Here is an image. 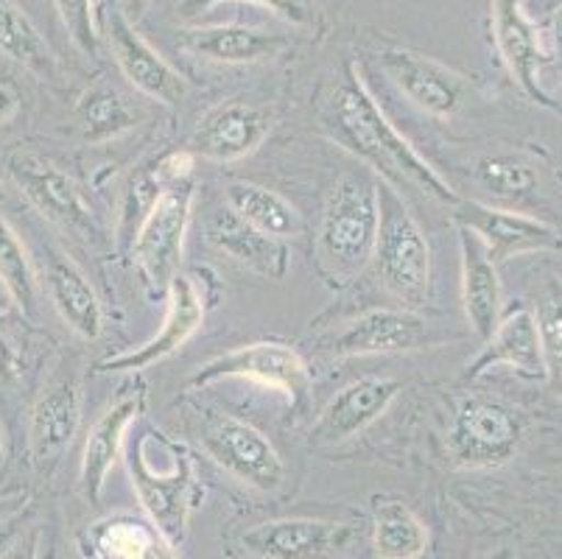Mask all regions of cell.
<instances>
[{
  "label": "cell",
  "mask_w": 562,
  "mask_h": 559,
  "mask_svg": "<svg viewBox=\"0 0 562 559\" xmlns=\"http://www.w3.org/2000/svg\"><path fill=\"white\" fill-rule=\"evenodd\" d=\"M193 197H196V185L191 179L168 185L151 213L146 215L143 227L137 230L132 255H135L137 269L149 280L151 289L168 291L173 277L180 275Z\"/></svg>",
  "instance_id": "obj_6"
},
{
  "label": "cell",
  "mask_w": 562,
  "mask_h": 559,
  "mask_svg": "<svg viewBox=\"0 0 562 559\" xmlns=\"http://www.w3.org/2000/svg\"><path fill=\"white\" fill-rule=\"evenodd\" d=\"M34 559H70L59 523H50V526H45L43 535H40L37 554H34Z\"/></svg>",
  "instance_id": "obj_39"
},
{
  "label": "cell",
  "mask_w": 562,
  "mask_h": 559,
  "mask_svg": "<svg viewBox=\"0 0 562 559\" xmlns=\"http://www.w3.org/2000/svg\"><path fill=\"white\" fill-rule=\"evenodd\" d=\"M106 43H110L112 59L121 68L135 90L143 96L160 101V104L177 107L188 96V79L173 70L146 40L140 37L137 25L124 12H112L106 18Z\"/></svg>",
  "instance_id": "obj_13"
},
{
  "label": "cell",
  "mask_w": 562,
  "mask_h": 559,
  "mask_svg": "<svg viewBox=\"0 0 562 559\" xmlns=\"http://www.w3.org/2000/svg\"><path fill=\"white\" fill-rule=\"evenodd\" d=\"M227 208L244 222L272 238L289 241L303 233V215L289 199L255 182H233L227 188Z\"/></svg>",
  "instance_id": "obj_28"
},
{
  "label": "cell",
  "mask_w": 562,
  "mask_h": 559,
  "mask_svg": "<svg viewBox=\"0 0 562 559\" xmlns=\"http://www.w3.org/2000/svg\"><path fill=\"white\" fill-rule=\"evenodd\" d=\"M451 208L457 227L476 235L495 266L515 255L562 253L560 230L551 227L543 219L515 213L507 208H493L476 199H459Z\"/></svg>",
  "instance_id": "obj_10"
},
{
  "label": "cell",
  "mask_w": 562,
  "mask_h": 559,
  "mask_svg": "<svg viewBox=\"0 0 562 559\" xmlns=\"http://www.w3.org/2000/svg\"><path fill=\"white\" fill-rule=\"evenodd\" d=\"M168 188V182L162 179L157 160L151 166L137 168V174H132L130 182H126L124 193H121V202H117V219H115V233L117 244L130 246L135 244L137 230L143 227L146 215L151 213V208L157 204V199L162 197V191Z\"/></svg>",
  "instance_id": "obj_32"
},
{
  "label": "cell",
  "mask_w": 562,
  "mask_h": 559,
  "mask_svg": "<svg viewBox=\"0 0 562 559\" xmlns=\"http://www.w3.org/2000/svg\"><path fill=\"white\" fill-rule=\"evenodd\" d=\"M378 210L381 224L372 253L378 280L408 311L426 305L431 286V249L420 224L414 222L397 188L386 182L378 185Z\"/></svg>",
  "instance_id": "obj_3"
},
{
  "label": "cell",
  "mask_w": 562,
  "mask_h": 559,
  "mask_svg": "<svg viewBox=\"0 0 562 559\" xmlns=\"http://www.w3.org/2000/svg\"><path fill=\"white\" fill-rule=\"evenodd\" d=\"M45 291L76 336L93 342L104 331V308L85 271L59 246H45Z\"/></svg>",
  "instance_id": "obj_20"
},
{
  "label": "cell",
  "mask_w": 562,
  "mask_h": 559,
  "mask_svg": "<svg viewBox=\"0 0 562 559\" xmlns=\"http://www.w3.org/2000/svg\"><path fill=\"white\" fill-rule=\"evenodd\" d=\"M0 51L40 79L54 81L59 74L54 51L48 48L29 14L14 7L12 0H0Z\"/></svg>",
  "instance_id": "obj_29"
},
{
  "label": "cell",
  "mask_w": 562,
  "mask_h": 559,
  "mask_svg": "<svg viewBox=\"0 0 562 559\" xmlns=\"http://www.w3.org/2000/svg\"><path fill=\"white\" fill-rule=\"evenodd\" d=\"M7 459V439H3V425H0V465Z\"/></svg>",
  "instance_id": "obj_45"
},
{
  "label": "cell",
  "mask_w": 562,
  "mask_h": 559,
  "mask_svg": "<svg viewBox=\"0 0 562 559\" xmlns=\"http://www.w3.org/2000/svg\"><path fill=\"white\" fill-rule=\"evenodd\" d=\"M204 230H207V238L218 253H224L244 269L258 271V275L272 277V280H283L285 271H289L291 253L285 241L260 233L229 208L216 210L207 219Z\"/></svg>",
  "instance_id": "obj_22"
},
{
  "label": "cell",
  "mask_w": 562,
  "mask_h": 559,
  "mask_svg": "<svg viewBox=\"0 0 562 559\" xmlns=\"http://www.w3.org/2000/svg\"><path fill=\"white\" fill-rule=\"evenodd\" d=\"M222 0H182L177 12L182 18H199V14L211 12L213 7H218ZM255 3H263V7L272 9L278 18L289 20L291 25L297 29H316L319 25V3L316 0H255Z\"/></svg>",
  "instance_id": "obj_35"
},
{
  "label": "cell",
  "mask_w": 562,
  "mask_h": 559,
  "mask_svg": "<svg viewBox=\"0 0 562 559\" xmlns=\"http://www.w3.org/2000/svg\"><path fill=\"white\" fill-rule=\"evenodd\" d=\"M272 130V118L247 101H227L199 118L193 130V152L216 163L241 160L263 143Z\"/></svg>",
  "instance_id": "obj_18"
},
{
  "label": "cell",
  "mask_w": 562,
  "mask_h": 559,
  "mask_svg": "<svg viewBox=\"0 0 562 559\" xmlns=\"http://www.w3.org/2000/svg\"><path fill=\"white\" fill-rule=\"evenodd\" d=\"M352 537L350 523L278 517L244 532L241 546L258 559H336L350 548Z\"/></svg>",
  "instance_id": "obj_12"
},
{
  "label": "cell",
  "mask_w": 562,
  "mask_h": 559,
  "mask_svg": "<svg viewBox=\"0 0 562 559\" xmlns=\"http://www.w3.org/2000/svg\"><path fill=\"white\" fill-rule=\"evenodd\" d=\"M199 443L218 468L260 492H274L285 481L278 448L244 420L222 412H204Z\"/></svg>",
  "instance_id": "obj_5"
},
{
  "label": "cell",
  "mask_w": 562,
  "mask_h": 559,
  "mask_svg": "<svg viewBox=\"0 0 562 559\" xmlns=\"http://www.w3.org/2000/svg\"><path fill=\"white\" fill-rule=\"evenodd\" d=\"M325 126L352 157L381 174L383 182L397 191L406 185L446 204H457L462 199L451 182L395 130V123L361 81L356 65H347V76L330 92Z\"/></svg>",
  "instance_id": "obj_1"
},
{
  "label": "cell",
  "mask_w": 562,
  "mask_h": 559,
  "mask_svg": "<svg viewBox=\"0 0 562 559\" xmlns=\"http://www.w3.org/2000/svg\"><path fill=\"white\" fill-rule=\"evenodd\" d=\"M18 372V350H14L12 338L0 331V381H12Z\"/></svg>",
  "instance_id": "obj_41"
},
{
  "label": "cell",
  "mask_w": 562,
  "mask_h": 559,
  "mask_svg": "<svg viewBox=\"0 0 562 559\" xmlns=\"http://www.w3.org/2000/svg\"><path fill=\"white\" fill-rule=\"evenodd\" d=\"M166 294L168 308L160 333L143 347H135L130 353H117V356L99 361V372H140V369L173 356V353L186 347L196 336L207 308H204V297L199 286L193 283V277L177 275Z\"/></svg>",
  "instance_id": "obj_14"
},
{
  "label": "cell",
  "mask_w": 562,
  "mask_h": 559,
  "mask_svg": "<svg viewBox=\"0 0 562 559\" xmlns=\"http://www.w3.org/2000/svg\"><path fill=\"white\" fill-rule=\"evenodd\" d=\"M81 420V387L74 372L50 378L29 420V445L37 473L48 476L74 443Z\"/></svg>",
  "instance_id": "obj_15"
},
{
  "label": "cell",
  "mask_w": 562,
  "mask_h": 559,
  "mask_svg": "<svg viewBox=\"0 0 562 559\" xmlns=\"http://www.w3.org/2000/svg\"><path fill=\"white\" fill-rule=\"evenodd\" d=\"M143 409V392H126L95 420V425L87 434L85 454H81V492L90 504H99L104 492L106 476L115 468L124 437L130 425L135 423Z\"/></svg>",
  "instance_id": "obj_21"
},
{
  "label": "cell",
  "mask_w": 562,
  "mask_h": 559,
  "mask_svg": "<svg viewBox=\"0 0 562 559\" xmlns=\"http://www.w3.org/2000/svg\"><path fill=\"white\" fill-rule=\"evenodd\" d=\"M87 551L95 559H180L177 546L151 521L112 515L87 529Z\"/></svg>",
  "instance_id": "obj_26"
},
{
  "label": "cell",
  "mask_w": 562,
  "mask_h": 559,
  "mask_svg": "<svg viewBox=\"0 0 562 559\" xmlns=\"http://www.w3.org/2000/svg\"><path fill=\"white\" fill-rule=\"evenodd\" d=\"M524 439L518 412L501 400L470 398L459 406L448 434V450L462 468H495L513 459Z\"/></svg>",
  "instance_id": "obj_9"
},
{
  "label": "cell",
  "mask_w": 562,
  "mask_h": 559,
  "mask_svg": "<svg viewBox=\"0 0 562 559\" xmlns=\"http://www.w3.org/2000/svg\"><path fill=\"white\" fill-rule=\"evenodd\" d=\"M0 283L7 289L9 300L20 308V314H37L40 283L32 255H29L25 244L20 241L18 230L3 215H0Z\"/></svg>",
  "instance_id": "obj_30"
},
{
  "label": "cell",
  "mask_w": 562,
  "mask_h": 559,
  "mask_svg": "<svg viewBox=\"0 0 562 559\" xmlns=\"http://www.w3.org/2000/svg\"><path fill=\"white\" fill-rule=\"evenodd\" d=\"M29 517H32V510H29V506H23V510L12 512V515L7 517H0V559H7L9 554H12V548L18 546Z\"/></svg>",
  "instance_id": "obj_37"
},
{
  "label": "cell",
  "mask_w": 562,
  "mask_h": 559,
  "mask_svg": "<svg viewBox=\"0 0 562 559\" xmlns=\"http://www.w3.org/2000/svg\"><path fill=\"white\" fill-rule=\"evenodd\" d=\"M551 40H554V54L562 65V3L554 14H551Z\"/></svg>",
  "instance_id": "obj_42"
},
{
  "label": "cell",
  "mask_w": 562,
  "mask_h": 559,
  "mask_svg": "<svg viewBox=\"0 0 562 559\" xmlns=\"http://www.w3.org/2000/svg\"><path fill=\"white\" fill-rule=\"evenodd\" d=\"M378 224V185L364 174H345L322 215L316 258L330 283L347 286L372 264Z\"/></svg>",
  "instance_id": "obj_2"
},
{
  "label": "cell",
  "mask_w": 562,
  "mask_h": 559,
  "mask_svg": "<svg viewBox=\"0 0 562 559\" xmlns=\"http://www.w3.org/2000/svg\"><path fill=\"white\" fill-rule=\"evenodd\" d=\"M479 179L487 191L504 199H518L538 188L540 174L538 166L526 157V154H490L479 160Z\"/></svg>",
  "instance_id": "obj_33"
},
{
  "label": "cell",
  "mask_w": 562,
  "mask_h": 559,
  "mask_svg": "<svg viewBox=\"0 0 562 559\" xmlns=\"http://www.w3.org/2000/svg\"><path fill=\"white\" fill-rule=\"evenodd\" d=\"M193 163H196L193 160V152H171L157 160V168H160L162 179H166L168 185H173L182 182V179H191Z\"/></svg>",
  "instance_id": "obj_38"
},
{
  "label": "cell",
  "mask_w": 562,
  "mask_h": 559,
  "mask_svg": "<svg viewBox=\"0 0 562 559\" xmlns=\"http://www.w3.org/2000/svg\"><path fill=\"white\" fill-rule=\"evenodd\" d=\"M428 543V526L412 506L395 499L372 504V548L378 559H420Z\"/></svg>",
  "instance_id": "obj_27"
},
{
  "label": "cell",
  "mask_w": 562,
  "mask_h": 559,
  "mask_svg": "<svg viewBox=\"0 0 562 559\" xmlns=\"http://www.w3.org/2000/svg\"><path fill=\"white\" fill-rule=\"evenodd\" d=\"M482 559H515V551L513 548H498V551L487 554V557H482Z\"/></svg>",
  "instance_id": "obj_44"
},
{
  "label": "cell",
  "mask_w": 562,
  "mask_h": 559,
  "mask_svg": "<svg viewBox=\"0 0 562 559\" xmlns=\"http://www.w3.org/2000/svg\"><path fill=\"white\" fill-rule=\"evenodd\" d=\"M9 174L23 191V197L59 227L70 230L74 235L87 241H99V219L93 208L81 193L74 177L59 171L50 163L32 157V154H18L9 160Z\"/></svg>",
  "instance_id": "obj_11"
},
{
  "label": "cell",
  "mask_w": 562,
  "mask_h": 559,
  "mask_svg": "<svg viewBox=\"0 0 562 559\" xmlns=\"http://www.w3.org/2000/svg\"><path fill=\"white\" fill-rule=\"evenodd\" d=\"M171 470L157 473L151 468L149 456H146V439H140L130 454V476L149 521L173 546H180L188 535V517H191L193 510L196 476H193L191 456L182 448H173L171 445Z\"/></svg>",
  "instance_id": "obj_8"
},
{
  "label": "cell",
  "mask_w": 562,
  "mask_h": 559,
  "mask_svg": "<svg viewBox=\"0 0 562 559\" xmlns=\"http://www.w3.org/2000/svg\"><path fill=\"white\" fill-rule=\"evenodd\" d=\"M560 85H562V68H560Z\"/></svg>",
  "instance_id": "obj_47"
},
{
  "label": "cell",
  "mask_w": 562,
  "mask_h": 559,
  "mask_svg": "<svg viewBox=\"0 0 562 559\" xmlns=\"http://www.w3.org/2000/svg\"><path fill=\"white\" fill-rule=\"evenodd\" d=\"M459 253H462V302L470 331L482 342L493 336L501 322V277L498 266L490 260L482 241L468 230H459Z\"/></svg>",
  "instance_id": "obj_25"
},
{
  "label": "cell",
  "mask_w": 562,
  "mask_h": 559,
  "mask_svg": "<svg viewBox=\"0 0 562 559\" xmlns=\"http://www.w3.org/2000/svg\"><path fill=\"white\" fill-rule=\"evenodd\" d=\"M448 342L439 322L426 320L408 308H375L345 322L339 331L319 338V350L336 358L350 356H392L417 353Z\"/></svg>",
  "instance_id": "obj_4"
},
{
  "label": "cell",
  "mask_w": 562,
  "mask_h": 559,
  "mask_svg": "<svg viewBox=\"0 0 562 559\" xmlns=\"http://www.w3.org/2000/svg\"><path fill=\"white\" fill-rule=\"evenodd\" d=\"M493 29L501 59H504L509 74L515 76L520 90L535 101H540V104L551 107L549 96L540 87L543 54H540L538 31L520 9V0H493Z\"/></svg>",
  "instance_id": "obj_24"
},
{
  "label": "cell",
  "mask_w": 562,
  "mask_h": 559,
  "mask_svg": "<svg viewBox=\"0 0 562 559\" xmlns=\"http://www.w3.org/2000/svg\"><path fill=\"white\" fill-rule=\"evenodd\" d=\"M20 110V92L9 79H0V126L12 121Z\"/></svg>",
  "instance_id": "obj_40"
},
{
  "label": "cell",
  "mask_w": 562,
  "mask_h": 559,
  "mask_svg": "<svg viewBox=\"0 0 562 559\" xmlns=\"http://www.w3.org/2000/svg\"><path fill=\"white\" fill-rule=\"evenodd\" d=\"M397 392H401V381L395 378L370 376L347 383L328 400V406L322 409L319 420L311 428V439L316 445H339L356 437L381 414H386Z\"/></svg>",
  "instance_id": "obj_17"
},
{
  "label": "cell",
  "mask_w": 562,
  "mask_h": 559,
  "mask_svg": "<svg viewBox=\"0 0 562 559\" xmlns=\"http://www.w3.org/2000/svg\"><path fill=\"white\" fill-rule=\"evenodd\" d=\"M509 367L520 378L546 381L543 347H540L535 308L515 305L507 316H501L493 336L484 342V350L468 367L470 378H482L493 367Z\"/></svg>",
  "instance_id": "obj_19"
},
{
  "label": "cell",
  "mask_w": 562,
  "mask_h": 559,
  "mask_svg": "<svg viewBox=\"0 0 562 559\" xmlns=\"http://www.w3.org/2000/svg\"><path fill=\"white\" fill-rule=\"evenodd\" d=\"M149 7H151V0H126L124 14L132 20V23H137V20L146 14V9H149Z\"/></svg>",
  "instance_id": "obj_43"
},
{
  "label": "cell",
  "mask_w": 562,
  "mask_h": 559,
  "mask_svg": "<svg viewBox=\"0 0 562 559\" xmlns=\"http://www.w3.org/2000/svg\"><path fill=\"white\" fill-rule=\"evenodd\" d=\"M56 12L63 18L65 29L70 31L74 43L85 54H99V29H95L93 0H54Z\"/></svg>",
  "instance_id": "obj_36"
},
{
  "label": "cell",
  "mask_w": 562,
  "mask_h": 559,
  "mask_svg": "<svg viewBox=\"0 0 562 559\" xmlns=\"http://www.w3.org/2000/svg\"><path fill=\"white\" fill-rule=\"evenodd\" d=\"M180 45L199 59L218 65H255L278 59L289 48V37L247 25H204V29L180 31Z\"/></svg>",
  "instance_id": "obj_23"
},
{
  "label": "cell",
  "mask_w": 562,
  "mask_h": 559,
  "mask_svg": "<svg viewBox=\"0 0 562 559\" xmlns=\"http://www.w3.org/2000/svg\"><path fill=\"white\" fill-rule=\"evenodd\" d=\"M81 137L90 143H106L137 126V112L110 87H90L76 104Z\"/></svg>",
  "instance_id": "obj_31"
},
{
  "label": "cell",
  "mask_w": 562,
  "mask_h": 559,
  "mask_svg": "<svg viewBox=\"0 0 562 559\" xmlns=\"http://www.w3.org/2000/svg\"><path fill=\"white\" fill-rule=\"evenodd\" d=\"M224 378H247V381L278 389L294 406L303 403L311 387L308 364L294 347L280 345V342H255V345L235 347L211 358L193 372L191 387H211Z\"/></svg>",
  "instance_id": "obj_7"
},
{
  "label": "cell",
  "mask_w": 562,
  "mask_h": 559,
  "mask_svg": "<svg viewBox=\"0 0 562 559\" xmlns=\"http://www.w3.org/2000/svg\"><path fill=\"white\" fill-rule=\"evenodd\" d=\"M381 68L417 110L434 118L457 115L468 96L464 76L431 56L414 51H383Z\"/></svg>",
  "instance_id": "obj_16"
},
{
  "label": "cell",
  "mask_w": 562,
  "mask_h": 559,
  "mask_svg": "<svg viewBox=\"0 0 562 559\" xmlns=\"http://www.w3.org/2000/svg\"><path fill=\"white\" fill-rule=\"evenodd\" d=\"M7 202V188H3V182H0V204Z\"/></svg>",
  "instance_id": "obj_46"
},
{
  "label": "cell",
  "mask_w": 562,
  "mask_h": 559,
  "mask_svg": "<svg viewBox=\"0 0 562 559\" xmlns=\"http://www.w3.org/2000/svg\"><path fill=\"white\" fill-rule=\"evenodd\" d=\"M535 320H538L540 347H543L546 361V381L551 383L557 394H562V280L551 277L540 294L538 308H535Z\"/></svg>",
  "instance_id": "obj_34"
}]
</instances>
